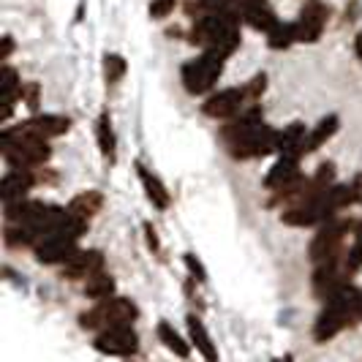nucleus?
I'll list each match as a JSON object with an SVG mask.
<instances>
[{
	"mask_svg": "<svg viewBox=\"0 0 362 362\" xmlns=\"http://www.w3.org/2000/svg\"><path fill=\"white\" fill-rule=\"evenodd\" d=\"M240 22L243 14L240 8H226V11H207L199 17L191 19V28H188V41L194 47H204V49H218L221 54L232 57L240 49Z\"/></svg>",
	"mask_w": 362,
	"mask_h": 362,
	"instance_id": "1",
	"label": "nucleus"
},
{
	"mask_svg": "<svg viewBox=\"0 0 362 362\" xmlns=\"http://www.w3.org/2000/svg\"><path fill=\"white\" fill-rule=\"evenodd\" d=\"M360 291L362 289H357L351 281H346L329 300H325V308L316 316V325H313V341L316 344H327V341L338 338L344 329L362 322Z\"/></svg>",
	"mask_w": 362,
	"mask_h": 362,
	"instance_id": "2",
	"label": "nucleus"
},
{
	"mask_svg": "<svg viewBox=\"0 0 362 362\" xmlns=\"http://www.w3.org/2000/svg\"><path fill=\"white\" fill-rule=\"evenodd\" d=\"M0 153H3V161L8 166H22V169H38L52 158V147L49 139L36 136V134H28V131H19V128H3V136H0Z\"/></svg>",
	"mask_w": 362,
	"mask_h": 362,
	"instance_id": "3",
	"label": "nucleus"
},
{
	"mask_svg": "<svg viewBox=\"0 0 362 362\" xmlns=\"http://www.w3.org/2000/svg\"><path fill=\"white\" fill-rule=\"evenodd\" d=\"M226 60H229V57L221 54L218 49H204L199 57L182 63V69H180L182 88L191 93V95H204V93H210L218 85Z\"/></svg>",
	"mask_w": 362,
	"mask_h": 362,
	"instance_id": "4",
	"label": "nucleus"
},
{
	"mask_svg": "<svg viewBox=\"0 0 362 362\" xmlns=\"http://www.w3.org/2000/svg\"><path fill=\"white\" fill-rule=\"evenodd\" d=\"M360 221L349 216H335L329 218L327 223L316 226V235L308 245V259L316 264V262H325V259H332V256H344V243L349 235H354Z\"/></svg>",
	"mask_w": 362,
	"mask_h": 362,
	"instance_id": "5",
	"label": "nucleus"
},
{
	"mask_svg": "<svg viewBox=\"0 0 362 362\" xmlns=\"http://www.w3.org/2000/svg\"><path fill=\"white\" fill-rule=\"evenodd\" d=\"M136 319H139V308L134 305V300L115 294V297H107V300H98L90 310H82L79 313V327L98 332V329L112 325H134Z\"/></svg>",
	"mask_w": 362,
	"mask_h": 362,
	"instance_id": "6",
	"label": "nucleus"
},
{
	"mask_svg": "<svg viewBox=\"0 0 362 362\" xmlns=\"http://www.w3.org/2000/svg\"><path fill=\"white\" fill-rule=\"evenodd\" d=\"M93 349L109 357H134L139 349V335L134 325H112L95 332Z\"/></svg>",
	"mask_w": 362,
	"mask_h": 362,
	"instance_id": "7",
	"label": "nucleus"
},
{
	"mask_svg": "<svg viewBox=\"0 0 362 362\" xmlns=\"http://www.w3.org/2000/svg\"><path fill=\"white\" fill-rule=\"evenodd\" d=\"M251 104V95L245 85H235V88H223L218 93H210L202 104V112L213 120H232L243 109Z\"/></svg>",
	"mask_w": 362,
	"mask_h": 362,
	"instance_id": "8",
	"label": "nucleus"
},
{
	"mask_svg": "<svg viewBox=\"0 0 362 362\" xmlns=\"http://www.w3.org/2000/svg\"><path fill=\"white\" fill-rule=\"evenodd\" d=\"M327 22H329V6L325 0H305L300 17L294 19L297 44H316L325 33Z\"/></svg>",
	"mask_w": 362,
	"mask_h": 362,
	"instance_id": "9",
	"label": "nucleus"
},
{
	"mask_svg": "<svg viewBox=\"0 0 362 362\" xmlns=\"http://www.w3.org/2000/svg\"><path fill=\"white\" fill-rule=\"evenodd\" d=\"M344 256H332V259H325V262H316L313 275H310V289L316 294V300H322V303L329 300L349 281V275L344 270Z\"/></svg>",
	"mask_w": 362,
	"mask_h": 362,
	"instance_id": "10",
	"label": "nucleus"
},
{
	"mask_svg": "<svg viewBox=\"0 0 362 362\" xmlns=\"http://www.w3.org/2000/svg\"><path fill=\"white\" fill-rule=\"evenodd\" d=\"M79 251V240H74L69 235H60V232H52V235H44L33 245V254L41 264H66L69 259H74V254Z\"/></svg>",
	"mask_w": 362,
	"mask_h": 362,
	"instance_id": "11",
	"label": "nucleus"
},
{
	"mask_svg": "<svg viewBox=\"0 0 362 362\" xmlns=\"http://www.w3.org/2000/svg\"><path fill=\"white\" fill-rule=\"evenodd\" d=\"M275 145H278V131L264 123L245 142H240L237 147H229V156L235 161H254V158H264V156L275 153Z\"/></svg>",
	"mask_w": 362,
	"mask_h": 362,
	"instance_id": "12",
	"label": "nucleus"
},
{
	"mask_svg": "<svg viewBox=\"0 0 362 362\" xmlns=\"http://www.w3.org/2000/svg\"><path fill=\"white\" fill-rule=\"evenodd\" d=\"M38 182V172L36 169H22V166H8V172L3 175V180H0V199L3 204L6 202H17V199H25Z\"/></svg>",
	"mask_w": 362,
	"mask_h": 362,
	"instance_id": "13",
	"label": "nucleus"
},
{
	"mask_svg": "<svg viewBox=\"0 0 362 362\" xmlns=\"http://www.w3.org/2000/svg\"><path fill=\"white\" fill-rule=\"evenodd\" d=\"M19 131H28V134H36V136H44V139H54V136H66L71 131V117L66 115H41V112H33V117L22 120Z\"/></svg>",
	"mask_w": 362,
	"mask_h": 362,
	"instance_id": "14",
	"label": "nucleus"
},
{
	"mask_svg": "<svg viewBox=\"0 0 362 362\" xmlns=\"http://www.w3.org/2000/svg\"><path fill=\"white\" fill-rule=\"evenodd\" d=\"M104 264H107V259L101 251H76L74 259H69L66 264H63V272H60V278H66V281H88L90 275L104 270Z\"/></svg>",
	"mask_w": 362,
	"mask_h": 362,
	"instance_id": "15",
	"label": "nucleus"
},
{
	"mask_svg": "<svg viewBox=\"0 0 362 362\" xmlns=\"http://www.w3.org/2000/svg\"><path fill=\"white\" fill-rule=\"evenodd\" d=\"M300 158L303 156H294V153H284L278 156V161L272 163V169L264 177V188L267 191H278L284 185H289L291 180H297L303 172H300Z\"/></svg>",
	"mask_w": 362,
	"mask_h": 362,
	"instance_id": "16",
	"label": "nucleus"
},
{
	"mask_svg": "<svg viewBox=\"0 0 362 362\" xmlns=\"http://www.w3.org/2000/svg\"><path fill=\"white\" fill-rule=\"evenodd\" d=\"M338 128H341V117H338V115H327V117H322V120L308 131V136H305V142H303V156L316 153L319 147H325L327 142L338 134Z\"/></svg>",
	"mask_w": 362,
	"mask_h": 362,
	"instance_id": "17",
	"label": "nucleus"
},
{
	"mask_svg": "<svg viewBox=\"0 0 362 362\" xmlns=\"http://www.w3.org/2000/svg\"><path fill=\"white\" fill-rule=\"evenodd\" d=\"M136 175H139V182H142V188H145L147 199L153 202V207L169 210V207H172V194L166 191V185L147 169L145 163H136Z\"/></svg>",
	"mask_w": 362,
	"mask_h": 362,
	"instance_id": "18",
	"label": "nucleus"
},
{
	"mask_svg": "<svg viewBox=\"0 0 362 362\" xmlns=\"http://www.w3.org/2000/svg\"><path fill=\"white\" fill-rule=\"evenodd\" d=\"M185 325H188V338H191V344L197 346V351H199L204 360L216 362L218 349H216V344H213V338H210V332H207L204 322H202L197 313H188Z\"/></svg>",
	"mask_w": 362,
	"mask_h": 362,
	"instance_id": "19",
	"label": "nucleus"
},
{
	"mask_svg": "<svg viewBox=\"0 0 362 362\" xmlns=\"http://www.w3.org/2000/svg\"><path fill=\"white\" fill-rule=\"evenodd\" d=\"M95 142H98V150L104 156V161L115 163L117 161V136H115V128H112V117L104 109L98 123H95Z\"/></svg>",
	"mask_w": 362,
	"mask_h": 362,
	"instance_id": "20",
	"label": "nucleus"
},
{
	"mask_svg": "<svg viewBox=\"0 0 362 362\" xmlns=\"http://www.w3.org/2000/svg\"><path fill=\"white\" fill-rule=\"evenodd\" d=\"M308 131H305V123H291L284 131H278V145H275V153L284 156V153H294V156H303V142H305Z\"/></svg>",
	"mask_w": 362,
	"mask_h": 362,
	"instance_id": "21",
	"label": "nucleus"
},
{
	"mask_svg": "<svg viewBox=\"0 0 362 362\" xmlns=\"http://www.w3.org/2000/svg\"><path fill=\"white\" fill-rule=\"evenodd\" d=\"M3 243L8 248H33L38 243V235L28 226V223H14V221H6V229H3Z\"/></svg>",
	"mask_w": 362,
	"mask_h": 362,
	"instance_id": "22",
	"label": "nucleus"
},
{
	"mask_svg": "<svg viewBox=\"0 0 362 362\" xmlns=\"http://www.w3.org/2000/svg\"><path fill=\"white\" fill-rule=\"evenodd\" d=\"M66 207H69L71 213H76V216L90 221L93 216L101 213V207H104V194H101V191H82V194H76Z\"/></svg>",
	"mask_w": 362,
	"mask_h": 362,
	"instance_id": "23",
	"label": "nucleus"
},
{
	"mask_svg": "<svg viewBox=\"0 0 362 362\" xmlns=\"http://www.w3.org/2000/svg\"><path fill=\"white\" fill-rule=\"evenodd\" d=\"M115 291H117V286H115V278H112L107 270L95 272V275H90V278L85 281V297H88V300H93V303L107 300V297H115Z\"/></svg>",
	"mask_w": 362,
	"mask_h": 362,
	"instance_id": "24",
	"label": "nucleus"
},
{
	"mask_svg": "<svg viewBox=\"0 0 362 362\" xmlns=\"http://www.w3.org/2000/svg\"><path fill=\"white\" fill-rule=\"evenodd\" d=\"M243 22H245L248 28H254L256 33H264V36H267V33H270L272 28H275V25L281 22V19H278V14H275L270 6L264 3V6L248 8V11L243 14Z\"/></svg>",
	"mask_w": 362,
	"mask_h": 362,
	"instance_id": "25",
	"label": "nucleus"
},
{
	"mask_svg": "<svg viewBox=\"0 0 362 362\" xmlns=\"http://www.w3.org/2000/svg\"><path fill=\"white\" fill-rule=\"evenodd\" d=\"M158 341H161L172 354H177L180 360H188V357H191V346L194 344H185L182 335L169 325V322H161V325H158Z\"/></svg>",
	"mask_w": 362,
	"mask_h": 362,
	"instance_id": "26",
	"label": "nucleus"
},
{
	"mask_svg": "<svg viewBox=\"0 0 362 362\" xmlns=\"http://www.w3.org/2000/svg\"><path fill=\"white\" fill-rule=\"evenodd\" d=\"M291 44H297V33H294V22H278L267 33V47L275 52H284L289 49Z\"/></svg>",
	"mask_w": 362,
	"mask_h": 362,
	"instance_id": "27",
	"label": "nucleus"
},
{
	"mask_svg": "<svg viewBox=\"0 0 362 362\" xmlns=\"http://www.w3.org/2000/svg\"><path fill=\"white\" fill-rule=\"evenodd\" d=\"M344 270L349 278H354V275L362 270V221L357 223V229H354V243H351V248H349L344 256Z\"/></svg>",
	"mask_w": 362,
	"mask_h": 362,
	"instance_id": "28",
	"label": "nucleus"
},
{
	"mask_svg": "<svg viewBox=\"0 0 362 362\" xmlns=\"http://www.w3.org/2000/svg\"><path fill=\"white\" fill-rule=\"evenodd\" d=\"M237 0H188L185 3V14L194 19L207 11H226V8H235Z\"/></svg>",
	"mask_w": 362,
	"mask_h": 362,
	"instance_id": "29",
	"label": "nucleus"
},
{
	"mask_svg": "<svg viewBox=\"0 0 362 362\" xmlns=\"http://www.w3.org/2000/svg\"><path fill=\"white\" fill-rule=\"evenodd\" d=\"M128 71V63L123 54H107L104 57V76H107V85H117Z\"/></svg>",
	"mask_w": 362,
	"mask_h": 362,
	"instance_id": "30",
	"label": "nucleus"
},
{
	"mask_svg": "<svg viewBox=\"0 0 362 362\" xmlns=\"http://www.w3.org/2000/svg\"><path fill=\"white\" fill-rule=\"evenodd\" d=\"M19 101L30 109V112H38V107H41V85L38 82H22Z\"/></svg>",
	"mask_w": 362,
	"mask_h": 362,
	"instance_id": "31",
	"label": "nucleus"
},
{
	"mask_svg": "<svg viewBox=\"0 0 362 362\" xmlns=\"http://www.w3.org/2000/svg\"><path fill=\"white\" fill-rule=\"evenodd\" d=\"M245 88H248V95H251V104H259L262 101V93L267 90V74H256L254 79H248L245 82Z\"/></svg>",
	"mask_w": 362,
	"mask_h": 362,
	"instance_id": "32",
	"label": "nucleus"
},
{
	"mask_svg": "<svg viewBox=\"0 0 362 362\" xmlns=\"http://www.w3.org/2000/svg\"><path fill=\"white\" fill-rule=\"evenodd\" d=\"M175 6H177V0H153V3H150V17L166 19L175 11Z\"/></svg>",
	"mask_w": 362,
	"mask_h": 362,
	"instance_id": "33",
	"label": "nucleus"
},
{
	"mask_svg": "<svg viewBox=\"0 0 362 362\" xmlns=\"http://www.w3.org/2000/svg\"><path fill=\"white\" fill-rule=\"evenodd\" d=\"M182 262H185V267H188V272L199 281V284H207V270L202 267V262L197 259L194 254H182Z\"/></svg>",
	"mask_w": 362,
	"mask_h": 362,
	"instance_id": "34",
	"label": "nucleus"
},
{
	"mask_svg": "<svg viewBox=\"0 0 362 362\" xmlns=\"http://www.w3.org/2000/svg\"><path fill=\"white\" fill-rule=\"evenodd\" d=\"M142 229H145L147 248H150L153 254H158V251H161V240H158V232H156V226H153L150 221H145V223H142Z\"/></svg>",
	"mask_w": 362,
	"mask_h": 362,
	"instance_id": "35",
	"label": "nucleus"
},
{
	"mask_svg": "<svg viewBox=\"0 0 362 362\" xmlns=\"http://www.w3.org/2000/svg\"><path fill=\"white\" fill-rule=\"evenodd\" d=\"M38 182H41V185H54V182H57V172L41 169V172H38Z\"/></svg>",
	"mask_w": 362,
	"mask_h": 362,
	"instance_id": "36",
	"label": "nucleus"
},
{
	"mask_svg": "<svg viewBox=\"0 0 362 362\" xmlns=\"http://www.w3.org/2000/svg\"><path fill=\"white\" fill-rule=\"evenodd\" d=\"M11 52H14V38L6 36V38H3V52H0V60L6 63V60L11 57Z\"/></svg>",
	"mask_w": 362,
	"mask_h": 362,
	"instance_id": "37",
	"label": "nucleus"
},
{
	"mask_svg": "<svg viewBox=\"0 0 362 362\" xmlns=\"http://www.w3.org/2000/svg\"><path fill=\"white\" fill-rule=\"evenodd\" d=\"M267 0H237V8H240V14H245L248 8H256V6H264Z\"/></svg>",
	"mask_w": 362,
	"mask_h": 362,
	"instance_id": "38",
	"label": "nucleus"
},
{
	"mask_svg": "<svg viewBox=\"0 0 362 362\" xmlns=\"http://www.w3.org/2000/svg\"><path fill=\"white\" fill-rule=\"evenodd\" d=\"M354 54H357V60H362V33H357L354 38Z\"/></svg>",
	"mask_w": 362,
	"mask_h": 362,
	"instance_id": "39",
	"label": "nucleus"
},
{
	"mask_svg": "<svg viewBox=\"0 0 362 362\" xmlns=\"http://www.w3.org/2000/svg\"><path fill=\"white\" fill-rule=\"evenodd\" d=\"M360 316H362V291H360Z\"/></svg>",
	"mask_w": 362,
	"mask_h": 362,
	"instance_id": "40",
	"label": "nucleus"
}]
</instances>
